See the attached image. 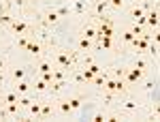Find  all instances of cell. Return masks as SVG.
Listing matches in <instances>:
<instances>
[{
	"label": "cell",
	"mask_w": 160,
	"mask_h": 122,
	"mask_svg": "<svg viewBox=\"0 0 160 122\" xmlns=\"http://www.w3.org/2000/svg\"><path fill=\"white\" fill-rule=\"evenodd\" d=\"M58 109H60V114L68 116V114L73 111V107H71V103H68V101H60V103H58Z\"/></svg>",
	"instance_id": "cell-14"
},
{
	"label": "cell",
	"mask_w": 160,
	"mask_h": 122,
	"mask_svg": "<svg viewBox=\"0 0 160 122\" xmlns=\"http://www.w3.org/2000/svg\"><path fill=\"white\" fill-rule=\"evenodd\" d=\"M135 66H137V69H141V71H145V69H148V62H145V60H137Z\"/></svg>",
	"instance_id": "cell-26"
},
{
	"label": "cell",
	"mask_w": 160,
	"mask_h": 122,
	"mask_svg": "<svg viewBox=\"0 0 160 122\" xmlns=\"http://www.w3.org/2000/svg\"><path fill=\"white\" fill-rule=\"evenodd\" d=\"M56 64L64 69V71H73V64H75V54L68 51V49H60L56 54Z\"/></svg>",
	"instance_id": "cell-1"
},
{
	"label": "cell",
	"mask_w": 160,
	"mask_h": 122,
	"mask_svg": "<svg viewBox=\"0 0 160 122\" xmlns=\"http://www.w3.org/2000/svg\"><path fill=\"white\" fill-rule=\"evenodd\" d=\"M130 15H132V19H139V17H143V15H145V11H143V9H139V7H132V11H130Z\"/></svg>",
	"instance_id": "cell-22"
},
{
	"label": "cell",
	"mask_w": 160,
	"mask_h": 122,
	"mask_svg": "<svg viewBox=\"0 0 160 122\" xmlns=\"http://www.w3.org/2000/svg\"><path fill=\"white\" fill-rule=\"evenodd\" d=\"M2 66H4V60H0V71H2Z\"/></svg>",
	"instance_id": "cell-30"
},
{
	"label": "cell",
	"mask_w": 160,
	"mask_h": 122,
	"mask_svg": "<svg viewBox=\"0 0 160 122\" xmlns=\"http://www.w3.org/2000/svg\"><path fill=\"white\" fill-rule=\"evenodd\" d=\"M41 79H43L45 84H51V82H53V75H51V71H49V73H41Z\"/></svg>",
	"instance_id": "cell-24"
},
{
	"label": "cell",
	"mask_w": 160,
	"mask_h": 122,
	"mask_svg": "<svg viewBox=\"0 0 160 122\" xmlns=\"http://www.w3.org/2000/svg\"><path fill=\"white\" fill-rule=\"evenodd\" d=\"M4 107H7L4 111H7L9 116H19V109H22L17 101H15V103H4Z\"/></svg>",
	"instance_id": "cell-9"
},
{
	"label": "cell",
	"mask_w": 160,
	"mask_h": 122,
	"mask_svg": "<svg viewBox=\"0 0 160 122\" xmlns=\"http://www.w3.org/2000/svg\"><path fill=\"white\" fill-rule=\"evenodd\" d=\"M124 43H132V39H135V34H132V32H130V30H126V32H124Z\"/></svg>",
	"instance_id": "cell-25"
},
{
	"label": "cell",
	"mask_w": 160,
	"mask_h": 122,
	"mask_svg": "<svg viewBox=\"0 0 160 122\" xmlns=\"http://www.w3.org/2000/svg\"><path fill=\"white\" fill-rule=\"evenodd\" d=\"M68 103H71L73 111L79 109V107H81V103H83V94H75V97H71V98H68Z\"/></svg>",
	"instance_id": "cell-10"
},
{
	"label": "cell",
	"mask_w": 160,
	"mask_h": 122,
	"mask_svg": "<svg viewBox=\"0 0 160 122\" xmlns=\"http://www.w3.org/2000/svg\"><path fill=\"white\" fill-rule=\"evenodd\" d=\"M58 15H60V17H64V15H68V7H60V9H58Z\"/></svg>",
	"instance_id": "cell-28"
},
{
	"label": "cell",
	"mask_w": 160,
	"mask_h": 122,
	"mask_svg": "<svg viewBox=\"0 0 160 122\" xmlns=\"http://www.w3.org/2000/svg\"><path fill=\"white\" fill-rule=\"evenodd\" d=\"M13 79H15V82L26 79V69H15V71H13Z\"/></svg>",
	"instance_id": "cell-19"
},
{
	"label": "cell",
	"mask_w": 160,
	"mask_h": 122,
	"mask_svg": "<svg viewBox=\"0 0 160 122\" xmlns=\"http://www.w3.org/2000/svg\"><path fill=\"white\" fill-rule=\"evenodd\" d=\"M51 114H53V105L51 103H43L41 105V118H49Z\"/></svg>",
	"instance_id": "cell-12"
},
{
	"label": "cell",
	"mask_w": 160,
	"mask_h": 122,
	"mask_svg": "<svg viewBox=\"0 0 160 122\" xmlns=\"http://www.w3.org/2000/svg\"><path fill=\"white\" fill-rule=\"evenodd\" d=\"M13 22V17L9 13H0V26H9Z\"/></svg>",
	"instance_id": "cell-21"
},
{
	"label": "cell",
	"mask_w": 160,
	"mask_h": 122,
	"mask_svg": "<svg viewBox=\"0 0 160 122\" xmlns=\"http://www.w3.org/2000/svg\"><path fill=\"white\" fill-rule=\"evenodd\" d=\"M47 88H49V84H45L43 79H38V82H34V90H37V92H45Z\"/></svg>",
	"instance_id": "cell-20"
},
{
	"label": "cell",
	"mask_w": 160,
	"mask_h": 122,
	"mask_svg": "<svg viewBox=\"0 0 160 122\" xmlns=\"http://www.w3.org/2000/svg\"><path fill=\"white\" fill-rule=\"evenodd\" d=\"M143 73H145V71H141V69L132 66L130 71H126L124 75H126V82H128V84H137V82H139V79L143 77Z\"/></svg>",
	"instance_id": "cell-4"
},
{
	"label": "cell",
	"mask_w": 160,
	"mask_h": 122,
	"mask_svg": "<svg viewBox=\"0 0 160 122\" xmlns=\"http://www.w3.org/2000/svg\"><path fill=\"white\" fill-rule=\"evenodd\" d=\"M145 24H149L152 28H156V26H158V9H156V7H154L152 11L145 13Z\"/></svg>",
	"instance_id": "cell-6"
},
{
	"label": "cell",
	"mask_w": 160,
	"mask_h": 122,
	"mask_svg": "<svg viewBox=\"0 0 160 122\" xmlns=\"http://www.w3.org/2000/svg\"><path fill=\"white\" fill-rule=\"evenodd\" d=\"M9 28H11L15 34H24V32H30V26L26 24V22H22V19H13L11 24H9Z\"/></svg>",
	"instance_id": "cell-3"
},
{
	"label": "cell",
	"mask_w": 160,
	"mask_h": 122,
	"mask_svg": "<svg viewBox=\"0 0 160 122\" xmlns=\"http://www.w3.org/2000/svg\"><path fill=\"white\" fill-rule=\"evenodd\" d=\"M17 98H19V94H17L15 90H13V92H7V94L2 97V105H4V103H15Z\"/></svg>",
	"instance_id": "cell-16"
},
{
	"label": "cell",
	"mask_w": 160,
	"mask_h": 122,
	"mask_svg": "<svg viewBox=\"0 0 160 122\" xmlns=\"http://www.w3.org/2000/svg\"><path fill=\"white\" fill-rule=\"evenodd\" d=\"M37 71H38V73H49V71H53V66H51L49 60H41V62H38V66H37Z\"/></svg>",
	"instance_id": "cell-11"
},
{
	"label": "cell",
	"mask_w": 160,
	"mask_h": 122,
	"mask_svg": "<svg viewBox=\"0 0 160 122\" xmlns=\"http://www.w3.org/2000/svg\"><path fill=\"white\" fill-rule=\"evenodd\" d=\"M102 90H109V92H115V94H120L126 90V84H124L122 79H105V84H102Z\"/></svg>",
	"instance_id": "cell-2"
},
{
	"label": "cell",
	"mask_w": 160,
	"mask_h": 122,
	"mask_svg": "<svg viewBox=\"0 0 160 122\" xmlns=\"http://www.w3.org/2000/svg\"><path fill=\"white\" fill-rule=\"evenodd\" d=\"M0 105H2V94H0Z\"/></svg>",
	"instance_id": "cell-32"
},
{
	"label": "cell",
	"mask_w": 160,
	"mask_h": 122,
	"mask_svg": "<svg viewBox=\"0 0 160 122\" xmlns=\"http://www.w3.org/2000/svg\"><path fill=\"white\" fill-rule=\"evenodd\" d=\"M92 120H96V122H102V120H105V114H100V111H96V114L92 116Z\"/></svg>",
	"instance_id": "cell-27"
},
{
	"label": "cell",
	"mask_w": 160,
	"mask_h": 122,
	"mask_svg": "<svg viewBox=\"0 0 160 122\" xmlns=\"http://www.w3.org/2000/svg\"><path fill=\"white\" fill-rule=\"evenodd\" d=\"M109 4H111V7H122L124 0H109Z\"/></svg>",
	"instance_id": "cell-29"
},
{
	"label": "cell",
	"mask_w": 160,
	"mask_h": 122,
	"mask_svg": "<svg viewBox=\"0 0 160 122\" xmlns=\"http://www.w3.org/2000/svg\"><path fill=\"white\" fill-rule=\"evenodd\" d=\"M81 37H86V39H96V26H86Z\"/></svg>",
	"instance_id": "cell-15"
},
{
	"label": "cell",
	"mask_w": 160,
	"mask_h": 122,
	"mask_svg": "<svg viewBox=\"0 0 160 122\" xmlns=\"http://www.w3.org/2000/svg\"><path fill=\"white\" fill-rule=\"evenodd\" d=\"M15 92L22 97V94H28L30 92V82H26V79H19L17 84H15Z\"/></svg>",
	"instance_id": "cell-7"
},
{
	"label": "cell",
	"mask_w": 160,
	"mask_h": 122,
	"mask_svg": "<svg viewBox=\"0 0 160 122\" xmlns=\"http://www.w3.org/2000/svg\"><path fill=\"white\" fill-rule=\"evenodd\" d=\"M58 19H60V15H58L56 11H49L47 15H45V22H47V24H56Z\"/></svg>",
	"instance_id": "cell-18"
},
{
	"label": "cell",
	"mask_w": 160,
	"mask_h": 122,
	"mask_svg": "<svg viewBox=\"0 0 160 122\" xmlns=\"http://www.w3.org/2000/svg\"><path fill=\"white\" fill-rule=\"evenodd\" d=\"M56 2H64V0H56Z\"/></svg>",
	"instance_id": "cell-33"
},
{
	"label": "cell",
	"mask_w": 160,
	"mask_h": 122,
	"mask_svg": "<svg viewBox=\"0 0 160 122\" xmlns=\"http://www.w3.org/2000/svg\"><path fill=\"white\" fill-rule=\"evenodd\" d=\"M100 2H105V4H107V7H109V0H100Z\"/></svg>",
	"instance_id": "cell-31"
},
{
	"label": "cell",
	"mask_w": 160,
	"mask_h": 122,
	"mask_svg": "<svg viewBox=\"0 0 160 122\" xmlns=\"http://www.w3.org/2000/svg\"><path fill=\"white\" fill-rule=\"evenodd\" d=\"M77 47H79V51H88V49L92 47V39L81 37V39H79V43H77Z\"/></svg>",
	"instance_id": "cell-13"
},
{
	"label": "cell",
	"mask_w": 160,
	"mask_h": 122,
	"mask_svg": "<svg viewBox=\"0 0 160 122\" xmlns=\"http://www.w3.org/2000/svg\"><path fill=\"white\" fill-rule=\"evenodd\" d=\"M41 105H43L41 101H32V103L28 105V111H30L32 118H41Z\"/></svg>",
	"instance_id": "cell-8"
},
{
	"label": "cell",
	"mask_w": 160,
	"mask_h": 122,
	"mask_svg": "<svg viewBox=\"0 0 160 122\" xmlns=\"http://www.w3.org/2000/svg\"><path fill=\"white\" fill-rule=\"evenodd\" d=\"M43 43H41V41H34V37H32V41H30V43H28V47H26V51H28V54H32V56H41V54H43Z\"/></svg>",
	"instance_id": "cell-5"
},
{
	"label": "cell",
	"mask_w": 160,
	"mask_h": 122,
	"mask_svg": "<svg viewBox=\"0 0 160 122\" xmlns=\"http://www.w3.org/2000/svg\"><path fill=\"white\" fill-rule=\"evenodd\" d=\"M32 37H34V34H24V37H22L19 41H17V45H19L22 49H26V47H28V43L32 41Z\"/></svg>",
	"instance_id": "cell-17"
},
{
	"label": "cell",
	"mask_w": 160,
	"mask_h": 122,
	"mask_svg": "<svg viewBox=\"0 0 160 122\" xmlns=\"http://www.w3.org/2000/svg\"><path fill=\"white\" fill-rule=\"evenodd\" d=\"M124 109L135 111V109H137V103H135V101H124Z\"/></svg>",
	"instance_id": "cell-23"
}]
</instances>
